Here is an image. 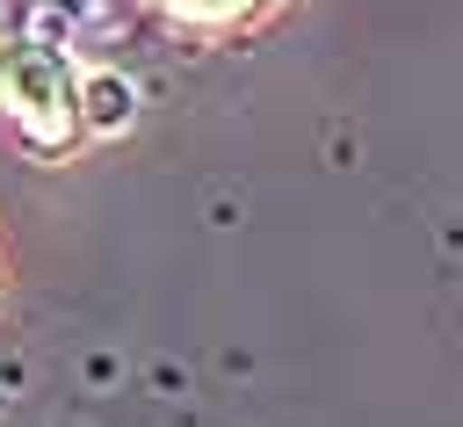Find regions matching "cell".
<instances>
[{
    "label": "cell",
    "instance_id": "cell-1",
    "mask_svg": "<svg viewBox=\"0 0 463 427\" xmlns=\"http://www.w3.org/2000/svg\"><path fill=\"white\" fill-rule=\"evenodd\" d=\"M7 109L22 116V130L36 138V145H65L72 138V94H65V65L51 58V51H22L14 65H7Z\"/></svg>",
    "mask_w": 463,
    "mask_h": 427
},
{
    "label": "cell",
    "instance_id": "cell-2",
    "mask_svg": "<svg viewBox=\"0 0 463 427\" xmlns=\"http://www.w3.org/2000/svg\"><path fill=\"white\" fill-rule=\"evenodd\" d=\"M72 109H80V123H87V130H123V123H130V109H137V94H130V80H123V72H87Z\"/></svg>",
    "mask_w": 463,
    "mask_h": 427
},
{
    "label": "cell",
    "instance_id": "cell-3",
    "mask_svg": "<svg viewBox=\"0 0 463 427\" xmlns=\"http://www.w3.org/2000/svg\"><path fill=\"white\" fill-rule=\"evenodd\" d=\"M174 7H188V14H239L246 0H174Z\"/></svg>",
    "mask_w": 463,
    "mask_h": 427
}]
</instances>
